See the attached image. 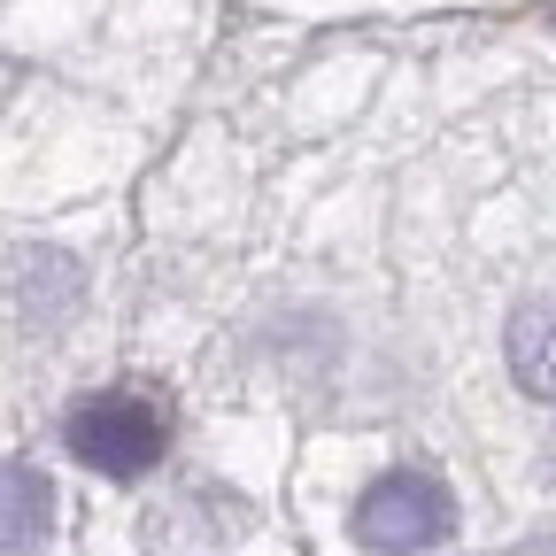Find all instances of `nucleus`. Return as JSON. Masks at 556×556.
I'll return each mask as SVG.
<instances>
[{
	"instance_id": "obj_2",
	"label": "nucleus",
	"mask_w": 556,
	"mask_h": 556,
	"mask_svg": "<svg viewBox=\"0 0 556 556\" xmlns=\"http://www.w3.org/2000/svg\"><path fill=\"white\" fill-rule=\"evenodd\" d=\"M456 533V503L433 471H387L364 486L356 503V541L379 556H417V548H441Z\"/></svg>"
},
{
	"instance_id": "obj_3",
	"label": "nucleus",
	"mask_w": 556,
	"mask_h": 556,
	"mask_svg": "<svg viewBox=\"0 0 556 556\" xmlns=\"http://www.w3.org/2000/svg\"><path fill=\"white\" fill-rule=\"evenodd\" d=\"M47 518H54V495L31 464H9L0 456V548H39L47 541Z\"/></svg>"
},
{
	"instance_id": "obj_4",
	"label": "nucleus",
	"mask_w": 556,
	"mask_h": 556,
	"mask_svg": "<svg viewBox=\"0 0 556 556\" xmlns=\"http://www.w3.org/2000/svg\"><path fill=\"white\" fill-rule=\"evenodd\" d=\"M510 379L533 402H556V309H518L510 317Z\"/></svg>"
},
{
	"instance_id": "obj_1",
	"label": "nucleus",
	"mask_w": 556,
	"mask_h": 556,
	"mask_svg": "<svg viewBox=\"0 0 556 556\" xmlns=\"http://www.w3.org/2000/svg\"><path fill=\"white\" fill-rule=\"evenodd\" d=\"M70 456L78 464H93V471H109V479H139V471H155V456H163V441H170V426H163V409L148 402V394H86L78 409H70Z\"/></svg>"
}]
</instances>
